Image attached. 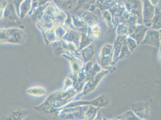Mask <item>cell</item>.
I'll return each instance as SVG.
<instances>
[{"mask_svg":"<svg viewBox=\"0 0 161 120\" xmlns=\"http://www.w3.org/2000/svg\"><path fill=\"white\" fill-rule=\"evenodd\" d=\"M78 94L74 87L53 92L41 105L34 107L39 111L46 113H58L62 108L74 99Z\"/></svg>","mask_w":161,"mask_h":120,"instance_id":"obj_1","label":"cell"},{"mask_svg":"<svg viewBox=\"0 0 161 120\" xmlns=\"http://www.w3.org/2000/svg\"><path fill=\"white\" fill-rule=\"evenodd\" d=\"M66 17V12L60 10L54 3L51 2L45 9L41 20L36 25L39 28L43 35H44L45 31L63 24Z\"/></svg>","mask_w":161,"mask_h":120,"instance_id":"obj_2","label":"cell"},{"mask_svg":"<svg viewBox=\"0 0 161 120\" xmlns=\"http://www.w3.org/2000/svg\"><path fill=\"white\" fill-rule=\"evenodd\" d=\"M113 46L107 43L102 47L99 54L97 63L102 69L110 70L113 67Z\"/></svg>","mask_w":161,"mask_h":120,"instance_id":"obj_3","label":"cell"},{"mask_svg":"<svg viewBox=\"0 0 161 120\" xmlns=\"http://www.w3.org/2000/svg\"><path fill=\"white\" fill-rule=\"evenodd\" d=\"M88 105L63 108L58 113L59 118L63 120H84V113Z\"/></svg>","mask_w":161,"mask_h":120,"instance_id":"obj_4","label":"cell"},{"mask_svg":"<svg viewBox=\"0 0 161 120\" xmlns=\"http://www.w3.org/2000/svg\"><path fill=\"white\" fill-rule=\"evenodd\" d=\"M5 34L4 43L14 45L22 44L26 39L24 31L19 27L4 28Z\"/></svg>","mask_w":161,"mask_h":120,"instance_id":"obj_5","label":"cell"},{"mask_svg":"<svg viewBox=\"0 0 161 120\" xmlns=\"http://www.w3.org/2000/svg\"><path fill=\"white\" fill-rule=\"evenodd\" d=\"M74 14L81 18L87 24L88 26L104 21L102 18V11L98 8H96L93 12H91L87 10L80 9L74 12Z\"/></svg>","mask_w":161,"mask_h":120,"instance_id":"obj_6","label":"cell"},{"mask_svg":"<svg viewBox=\"0 0 161 120\" xmlns=\"http://www.w3.org/2000/svg\"><path fill=\"white\" fill-rule=\"evenodd\" d=\"M61 56L67 58L70 63V67L72 70V76L70 77L73 80L74 84L77 79L78 74L80 72L81 68L84 66V63L83 62L80 55L74 52H67L63 54Z\"/></svg>","mask_w":161,"mask_h":120,"instance_id":"obj_7","label":"cell"},{"mask_svg":"<svg viewBox=\"0 0 161 120\" xmlns=\"http://www.w3.org/2000/svg\"><path fill=\"white\" fill-rule=\"evenodd\" d=\"M108 73L109 70L102 69L100 72L96 74L94 77H93L90 80H87L84 84L82 91L79 93L80 94L78 95V97L86 95L94 91L101 82V80L107 75Z\"/></svg>","mask_w":161,"mask_h":120,"instance_id":"obj_8","label":"cell"},{"mask_svg":"<svg viewBox=\"0 0 161 120\" xmlns=\"http://www.w3.org/2000/svg\"><path fill=\"white\" fill-rule=\"evenodd\" d=\"M117 3L121 4L129 14L136 16L140 24H143L141 0H118Z\"/></svg>","mask_w":161,"mask_h":120,"instance_id":"obj_9","label":"cell"},{"mask_svg":"<svg viewBox=\"0 0 161 120\" xmlns=\"http://www.w3.org/2000/svg\"><path fill=\"white\" fill-rule=\"evenodd\" d=\"M140 45H149L159 48L161 47V30H156L148 28Z\"/></svg>","mask_w":161,"mask_h":120,"instance_id":"obj_10","label":"cell"},{"mask_svg":"<svg viewBox=\"0 0 161 120\" xmlns=\"http://www.w3.org/2000/svg\"><path fill=\"white\" fill-rule=\"evenodd\" d=\"M131 110L140 120H147L150 117V108L147 101H138L131 106Z\"/></svg>","mask_w":161,"mask_h":120,"instance_id":"obj_11","label":"cell"},{"mask_svg":"<svg viewBox=\"0 0 161 120\" xmlns=\"http://www.w3.org/2000/svg\"><path fill=\"white\" fill-rule=\"evenodd\" d=\"M142 23L148 28H150L152 20L153 17L155 6H153L150 0H142Z\"/></svg>","mask_w":161,"mask_h":120,"instance_id":"obj_12","label":"cell"},{"mask_svg":"<svg viewBox=\"0 0 161 120\" xmlns=\"http://www.w3.org/2000/svg\"><path fill=\"white\" fill-rule=\"evenodd\" d=\"M109 12L111 14L112 16V26L111 28L116 29L118 25L120 22L121 18L124 13V12L126 10L125 7L120 4L117 3L115 6L112 7L111 8L108 10Z\"/></svg>","mask_w":161,"mask_h":120,"instance_id":"obj_13","label":"cell"},{"mask_svg":"<svg viewBox=\"0 0 161 120\" xmlns=\"http://www.w3.org/2000/svg\"><path fill=\"white\" fill-rule=\"evenodd\" d=\"M105 22L95 24L92 25L88 27L87 34L93 41L101 39L103 35V24Z\"/></svg>","mask_w":161,"mask_h":120,"instance_id":"obj_14","label":"cell"},{"mask_svg":"<svg viewBox=\"0 0 161 120\" xmlns=\"http://www.w3.org/2000/svg\"><path fill=\"white\" fill-rule=\"evenodd\" d=\"M80 35L81 33L80 31L71 28H67L66 33L62 37V40H64L67 42L73 43L78 49Z\"/></svg>","mask_w":161,"mask_h":120,"instance_id":"obj_15","label":"cell"},{"mask_svg":"<svg viewBox=\"0 0 161 120\" xmlns=\"http://www.w3.org/2000/svg\"><path fill=\"white\" fill-rule=\"evenodd\" d=\"M148 29V28L143 24H138L133 33L130 34L128 36L134 39L137 43V44L140 45L141 44L142 40H143Z\"/></svg>","mask_w":161,"mask_h":120,"instance_id":"obj_16","label":"cell"},{"mask_svg":"<svg viewBox=\"0 0 161 120\" xmlns=\"http://www.w3.org/2000/svg\"><path fill=\"white\" fill-rule=\"evenodd\" d=\"M127 35H117L116 39L114 41L113 46V51H114V55H113V66H115L116 64L119 61V54L120 52L121 48L123 44L126 41Z\"/></svg>","mask_w":161,"mask_h":120,"instance_id":"obj_17","label":"cell"},{"mask_svg":"<svg viewBox=\"0 0 161 120\" xmlns=\"http://www.w3.org/2000/svg\"><path fill=\"white\" fill-rule=\"evenodd\" d=\"M30 112L21 108H14L11 110L6 116V120H24L29 115Z\"/></svg>","mask_w":161,"mask_h":120,"instance_id":"obj_18","label":"cell"},{"mask_svg":"<svg viewBox=\"0 0 161 120\" xmlns=\"http://www.w3.org/2000/svg\"><path fill=\"white\" fill-rule=\"evenodd\" d=\"M71 18L75 30L80 31L81 33H87L88 26L84 20L75 14L71 15Z\"/></svg>","mask_w":161,"mask_h":120,"instance_id":"obj_19","label":"cell"},{"mask_svg":"<svg viewBox=\"0 0 161 120\" xmlns=\"http://www.w3.org/2000/svg\"><path fill=\"white\" fill-rule=\"evenodd\" d=\"M83 62L85 63H87L93 59L95 54V47L94 45L92 43L90 45L82 49L79 52Z\"/></svg>","mask_w":161,"mask_h":120,"instance_id":"obj_20","label":"cell"},{"mask_svg":"<svg viewBox=\"0 0 161 120\" xmlns=\"http://www.w3.org/2000/svg\"><path fill=\"white\" fill-rule=\"evenodd\" d=\"M95 3L96 0H78L74 12L80 9L87 10L91 12H93L97 8Z\"/></svg>","mask_w":161,"mask_h":120,"instance_id":"obj_21","label":"cell"},{"mask_svg":"<svg viewBox=\"0 0 161 120\" xmlns=\"http://www.w3.org/2000/svg\"><path fill=\"white\" fill-rule=\"evenodd\" d=\"M84 66L81 68L80 72H79V74H78L76 81L75 82V83L74 84V85H73V87L78 92V94L82 91V88H83L84 84L86 82V72L84 70Z\"/></svg>","mask_w":161,"mask_h":120,"instance_id":"obj_22","label":"cell"},{"mask_svg":"<svg viewBox=\"0 0 161 120\" xmlns=\"http://www.w3.org/2000/svg\"><path fill=\"white\" fill-rule=\"evenodd\" d=\"M161 8L159 5L155 6L154 15L152 20L150 28L156 30H160L161 28Z\"/></svg>","mask_w":161,"mask_h":120,"instance_id":"obj_23","label":"cell"},{"mask_svg":"<svg viewBox=\"0 0 161 120\" xmlns=\"http://www.w3.org/2000/svg\"><path fill=\"white\" fill-rule=\"evenodd\" d=\"M110 104V100L106 94H102L99 97L92 100V105L94 106L99 107L100 108L107 107Z\"/></svg>","mask_w":161,"mask_h":120,"instance_id":"obj_24","label":"cell"},{"mask_svg":"<svg viewBox=\"0 0 161 120\" xmlns=\"http://www.w3.org/2000/svg\"><path fill=\"white\" fill-rule=\"evenodd\" d=\"M53 2L58 8L64 12L70 11L74 6L72 0H53Z\"/></svg>","mask_w":161,"mask_h":120,"instance_id":"obj_25","label":"cell"},{"mask_svg":"<svg viewBox=\"0 0 161 120\" xmlns=\"http://www.w3.org/2000/svg\"><path fill=\"white\" fill-rule=\"evenodd\" d=\"M117 3V2L114 0H96L95 5L101 11H103L111 8L115 6Z\"/></svg>","mask_w":161,"mask_h":120,"instance_id":"obj_26","label":"cell"},{"mask_svg":"<svg viewBox=\"0 0 161 120\" xmlns=\"http://www.w3.org/2000/svg\"><path fill=\"white\" fill-rule=\"evenodd\" d=\"M32 6V0H24L19 7V18L23 19L30 11Z\"/></svg>","mask_w":161,"mask_h":120,"instance_id":"obj_27","label":"cell"},{"mask_svg":"<svg viewBox=\"0 0 161 120\" xmlns=\"http://www.w3.org/2000/svg\"><path fill=\"white\" fill-rule=\"evenodd\" d=\"M28 94L34 97L44 96L47 93V90L44 87L41 86H34L28 88L26 90Z\"/></svg>","mask_w":161,"mask_h":120,"instance_id":"obj_28","label":"cell"},{"mask_svg":"<svg viewBox=\"0 0 161 120\" xmlns=\"http://www.w3.org/2000/svg\"><path fill=\"white\" fill-rule=\"evenodd\" d=\"M100 109L101 108L99 107L94 106L92 105H88L87 111L84 113V120H95Z\"/></svg>","mask_w":161,"mask_h":120,"instance_id":"obj_29","label":"cell"},{"mask_svg":"<svg viewBox=\"0 0 161 120\" xmlns=\"http://www.w3.org/2000/svg\"><path fill=\"white\" fill-rule=\"evenodd\" d=\"M49 45L51 46V49L55 56L62 55L64 53V49L63 48L61 39L53 41Z\"/></svg>","mask_w":161,"mask_h":120,"instance_id":"obj_30","label":"cell"},{"mask_svg":"<svg viewBox=\"0 0 161 120\" xmlns=\"http://www.w3.org/2000/svg\"><path fill=\"white\" fill-rule=\"evenodd\" d=\"M93 40L90 37H89L87 34L81 33L78 51L80 52L82 49L90 45L92 43H93Z\"/></svg>","mask_w":161,"mask_h":120,"instance_id":"obj_31","label":"cell"},{"mask_svg":"<svg viewBox=\"0 0 161 120\" xmlns=\"http://www.w3.org/2000/svg\"><path fill=\"white\" fill-rule=\"evenodd\" d=\"M112 120H140V119L133 112L132 110H130Z\"/></svg>","mask_w":161,"mask_h":120,"instance_id":"obj_32","label":"cell"},{"mask_svg":"<svg viewBox=\"0 0 161 120\" xmlns=\"http://www.w3.org/2000/svg\"><path fill=\"white\" fill-rule=\"evenodd\" d=\"M102 70V68L97 62L93 63V65L91 68V69L87 73H86V82L92 79L93 77H94L96 74L100 72Z\"/></svg>","mask_w":161,"mask_h":120,"instance_id":"obj_33","label":"cell"},{"mask_svg":"<svg viewBox=\"0 0 161 120\" xmlns=\"http://www.w3.org/2000/svg\"><path fill=\"white\" fill-rule=\"evenodd\" d=\"M131 25H129L126 23H121L118 25L116 28V33L117 35H129V27Z\"/></svg>","mask_w":161,"mask_h":120,"instance_id":"obj_34","label":"cell"},{"mask_svg":"<svg viewBox=\"0 0 161 120\" xmlns=\"http://www.w3.org/2000/svg\"><path fill=\"white\" fill-rule=\"evenodd\" d=\"M53 0H32V6L30 10V11L29 12V13L28 14V15H30V14L33 12L34 9H36L37 7H40L44 6L45 4H47L49 3L53 2Z\"/></svg>","mask_w":161,"mask_h":120,"instance_id":"obj_35","label":"cell"},{"mask_svg":"<svg viewBox=\"0 0 161 120\" xmlns=\"http://www.w3.org/2000/svg\"><path fill=\"white\" fill-rule=\"evenodd\" d=\"M130 53H131V52L129 51V48L127 46V45L126 43V41H125L123 44L121 48L120 52V54H119V60H122L126 58L127 57H128L130 55Z\"/></svg>","mask_w":161,"mask_h":120,"instance_id":"obj_36","label":"cell"},{"mask_svg":"<svg viewBox=\"0 0 161 120\" xmlns=\"http://www.w3.org/2000/svg\"><path fill=\"white\" fill-rule=\"evenodd\" d=\"M126 43L127 46L131 53L134 52L138 46V45L137 44L136 41L129 36H127V37H126Z\"/></svg>","mask_w":161,"mask_h":120,"instance_id":"obj_37","label":"cell"},{"mask_svg":"<svg viewBox=\"0 0 161 120\" xmlns=\"http://www.w3.org/2000/svg\"><path fill=\"white\" fill-rule=\"evenodd\" d=\"M102 15L103 19L105 21V24L108 27H111L112 26V16L108 10L102 11Z\"/></svg>","mask_w":161,"mask_h":120,"instance_id":"obj_38","label":"cell"},{"mask_svg":"<svg viewBox=\"0 0 161 120\" xmlns=\"http://www.w3.org/2000/svg\"><path fill=\"white\" fill-rule=\"evenodd\" d=\"M73 84H74V82H73V80L72 79L71 77L67 76L64 82V88L67 89V88H69L70 87H73Z\"/></svg>","mask_w":161,"mask_h":120,"instance_id":"obj_39","label":"cell"},{"mask_svg":"<svg viewBox=\"0 0 161 120\" xmlns=\"http://www.w3.org/2000/svg\"><path fill=\"white\" fill-rule=\"evenodd\" d=\"M24 1V0H13V4L15 7L16 14L19 17V7H20V4Z\"/></svg>","mask_w":161,"mask_h":120,"instance_id":"obj_40","label":"cell"},{"mask_svg":"<svg viewBox=\"0 0 161 120\" xmlns=\"http://www.w3.org/2000/svg\"><path fill=\"white\" fill-rule=\"evenodd\" d=\"M150 1L151 2V3L154 6H156L158 5L159 4V3L161 1V0H150Z\"/></svg>","mask_w":161,"mask_h":120,"instance_id":"obj_41","label":"cell"},{"mask_svg":"<svg viewBox=\"0 0 161 120\" xmlns=\"http://www.w3.org/2000/svg\"><path fill=\"white\" fill-rule=\"evenodd\" d=\"M4 9V8L2 6V4L0 3V19L3 17Z\"/></svg>","mask_w":161,"mask_h":120,"instance_id":"obj_42","label":"cell"},{"mask_svg":"<svg viewBox=\"0 0 161 120\" xmlns=\"http://www.w3.org/2000/svg\"><path fill=\"white\" fill-rule=\"evenodd\" d=\"M0 3L2 4L4 8H5L7 5V2L6 0H0Z\"/></svg>","mask_w":161,"mask_h":120,"instance_id":"obj_43","label":"cell"},{"mask_svg":"<svg viewBox=\"0 0 161 120\" xmlns=\"http://www.w3.org/2000/svg\"><path fill=\"white\" fill-rule=\"evenodd\" d=\"M114 1H117H117H118V0H114Z\"/></svg>","mask_w":161,"mask_h":120,"instance_id":"obj_44","label":"cell"}]
</instances>
